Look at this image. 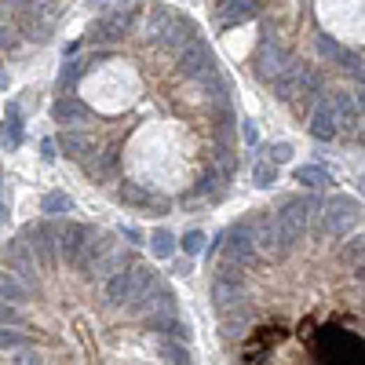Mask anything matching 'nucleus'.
I'll return each mask as SVG.
<instances>
[{"label": "nucleus", "mask_w": 365, "mask_h": 365, "mask_svg": "<svg viewBox=\"0 0 365 365\" xmlns=\"http://www.w3.org/2000/svg\"><path fill=\"white\" fill-rule=\"evenodd\" d=\"M22 241L29 248V256H33L37 267H55L59 252H55V219H33V223L22 227Z\"/></svg>", "instance_id": "obj_4"}, {"label": "nucleus", "mask_w": 365, "mask_h": 365, "mask_svg": "<svg viewBox=\"0 0 365 365\" xmlns=\"http://www.w3.org/2000/svg\"><path fill=\"white\" fill-rule=\"evenodd\" d=\"M237 165H241V157H237V150L234 147H219V142H216V147H212V168L219 172V176H223L227 183L237 176Z\"/></svg>", "instance_id": "obj_23"}, {"label": "nucleus", "mask_w": 365, "mask_h": 365, "mask_svg": "<svg viewBox=\"0 0 365 365\" xmlns=\"http://www.w3.org/2000/svg\"><path fill=\"white\" fill-rule=\"evenodd\" d=\"M252 183H256L260 190H271V186L278 183V165H271V161H256V165H252Z\"/></svg>", "instance_id": "obj_31"}, {"label": "nucleus", "mask_w": 365, "mask_h": 365, "mask_svg": "<svg viewBox=\"0 0 365 365\" xmlns=\"http://www.w3.org/2000/svg\"><path fill=\"white\" fill-rule=\"evenodd\" d=\"M84 73H88V62H84V59H70L66 66L59 70V91L66 95V91H70V88H73L77 81H81Z\"/></svg>", "instance_id": "obj_29"}, {"label": "nucleus", "mask_w": 365, "mask_h": 365, "mask_svg": "<svg viewBox=\"0 0 365 365\" xmlns=\"http://www.w3.org/2000/svg\"><path fill=\"white\" fill-rule=\"evenodd\" d=\"M154 278V267L147 263H135L128 267V271H117L114 278H106V304H114V307H124V304H135V296L147 289Z\"/></svg>", "instance_id": "obj_2"}, {"label": "nucleus", "mask_w": 365, "mask_h": 365, "mask_svg": "<svg viewBox=\"0 0 365 365\" xmlns=\"http://www.w3.org/2000/svg\"><path fill=\"white\" fill-rule=\"evenodd\" d=\"M40 212H44V219H59V216L73 212V201L62 194V190H52V194L40 198Z\"/></svg>", "instance_id": "obj_27"}, {"label": "nucleus", "mask_w": 365, "mask_h": 365, "mask_svg": "<svg viewBox=\"0 0 365 365\" xmlns=\"http://www.w3.org/2000/svg\"><path fill=\"white\" fill-rule=\"evenodd\" d=\"M147 245H150V252H154V260H172V256H176V234L165 230V227H157V230L147 237Z\"/></svg>", "instance_id": "obj_25"}, {"label": "nucleus", "mask_w": 365, "mask_h": 365, "mask_svg": "<svg viewBox=\"0 0 365 365\" xmlns=\"http://www.w3.org/2000/svg\"><path fill=\"white\" fill-rule=\"evenodd\" d=\"M135 263H139L135 248H121V245H114L110 252H103V256L95 260L91 278H114L117 271H128V267H135Z\"/></svg>", "instance_id": "obj_13"}, {"label": "nucleus", "mask_w": 365, "mask_h": 365, "mask_svg": "<svg viewBox=\"0 0 365 365\" xmlns=\"http://www.w3.org/2000/svg\"><path fill=\"white\" fill-rule=\"evenodd\" d=\"M121 237H124V241H128V245H147V237H142V230L139 227H121Z\"/></svg>", "instance_id": "obj_36"}, {"label": "nucleus", "mask_w": 365, "mask_h": 365, "mask_svg": "<svg viewBox=\"0 0 365 365\" xmlns=\"http://www.w3.org/2000/svg\"><path fill=\"white\" fill-rule=\"evenodd\" d=\"M237 124H241V135H245V142H248V147H256V142H260L256 124H252V121H237Z\"/></svg>", "instance_id": "obj_39"}, {"label": "nucleus", "mask_w": 365, "mask_h": 365, "mask_svg": "<svg viewBox=\"0 0 365 365\" xmlns=\"http://www.w3.org/2000/svg\"><path fill=\"white\" fill-rule=\"evenodd\" d=\"M311 135L318 139V142H332L340 135V128H336V114H332V103L329 99H318V106L311 110Z\"/></svg>", "instance_id": "obj_16"}, {"label": "nucleus", "mask_w": 365, "mask_h": 365, "mask_svg": "<svg viewBox=\"0 0 365 365\" xmlns=\"http://www.w3.org/2000/svg\"><path fill=\"white\" fill-rule=\"evenodd\" d=\"M132 19H135V11H132V8H117V11H110V15H103V19H95V22H91L88 40H91V44H114V40H121V37L132 29Z\"/></svg>", "instance_id": "obj_8"}, {"label": "nucleus", "mask_w": 365, "mask_h": 365, "mask_svg": "<svg viewBox=\"0 0 365 365\" xmlns=\"http://www.w3.org/2000/svg\"><path fill=\"white\" fill-rule=\"evenodd\" d=\"M55 150H59V147H55V139H44V142H40V161H44V165H52L55 157H59Z\"/></svg>", "instance_id": "obj_38"}, {"label": "nucleus", "mask_w": 365, "mask_h": 365, "mask_svg": "<svg viewBox=\"0 0 365 365\" xmlns=\"http://www.w3.org/2000/svg\"><path fill=\"white\" fill-rule=\"evenodd\" d=\"M260 154H263V161H271V165H289L296 150H292V142H267Z\"/></svg>", "instance_id": "obj_30"}, {"label": "nucleus", "mask_w": 365, "mask_h": 365, "mask_svg": "<svg viewBox=\"0 0 365 365\" xmlns=\"http://www.w3.org/2000/svg\"><path fill=\"white\" fill-rule=\"evenodd\" d=\"M190 40H198V26L186 19V15H172V22H168V29L161 33V47H168V52H179V47H186Z\"/></svg>", "instance_id": "obj_17"}, {"label": "nucleus", "mask_w": 365, "mask_h": 365, "mask_svg": "<svg viewBox=\"0 0 365 365\" xmlns=\"http://www.w3.org/2000/svg\"><path fill=\"white\" fill-rule=\"evenodd\" d=\"M0 267H4L8 274L19 278L29 292L37 289V263H33V256H29L22 237H11V241L4 245V252H0Z\"/></svg>", "instance_id": "obj_5"}, {"label": "nucleus", "mask_w": 365, "mask_h": 365, "mask_svg": "<svg viewBox=\"0 0 365 365\" xmlns=\"http://www.w3.org/2000/svg\"><path fill=\"white\" fill-rule=\"evenodd\" d=\"M0 147L4 150H19L22 147V110H19V103H8L4 124H0Z\"/></svg>", "instance_id": "obj_22"}, {"label": "nucleus", "mask_w": 365, "mask_h": 365, "mask_svg": "<svg viewBox=\"0 0 365 365\" xmlns=\"http://www.w3.org/2000/svg\"><path fill=\"white\" fill-rule=\"evenodd\" d=\"M52 117H55V124H84L88 117H91V110L77 99V95H59V99L52 103Z\"/></svg>", "instance_id": "obj_19"}, {"label": "nucleus", "mask_w": 365, "mask_h": 365, "mask_svg": "<svg viewBox=\"0 0 365 365\" xmlns=\"http://www.w3.org/2000/svg\"><path fill=\"white\" fill-rule=\"evenodd\" d=\"M209 66H216V59H212V47L204 44L201 37L176 52V70H179V77H186V81H194V77L204 73Z\"/></svg>", "instance_id": "obj_10"}, {"label": "nucleus", "mask_w": 365, "mask_h": 365, "mask_svg": "<svg viewBox=\"0 0 365 365\" xmlns=\"http://www.w3.org/2000/svg\"><path fill=\"white\" fill-rule=\"evenodd\" d=\"M84 237H88V227L84 223H73V219H55V252L62 263L77 267L81 260V248H84Z\"/></svg>", "instance_id": "obj_7"}, {"label": "nucleus", "mask_w": 365, "mask_h": 365, "mask_svg": "<svg viewBox=\"0 0 365 365\" xmlns=\"http://www.w3.org/2000/svg\"><path fill=\"white\" fill-rule=\"evenodd\" d=\"M4 88H8V73H4V70H0V91H4Z\"/></svg>", "instance_id": "obj_41"}, {"label": "nucleus", "mask_w": 365, "mask_h": 365, "mask_svg": "<svg viewBox=\"0 0 365 365\" xmlns=\"http://www.w3.org/2000/svg\"><path fill=\"white\" fill-rule=\"evenodd\" d=\"M55 147H59L62 154H66L70 161H77V165L88 161V157H91L95 150H99L91 135H81V132H73V128H62V132H59V139H55Z\"/></svg>", "instance_id": "obj_14"}, {"label": "nucleus", "mask_w": 365, "mask_h": 365, "mask_svg": "<svg viewBox=\"0 0 365 365\" xmlns=\"http://www.w3.org/2000/svg\"><path fill=\"white\" fill-rule=\"evenodd\" d=\"M19 26H15V22H0V52H15V47H19Z\"/></svg>", "instance_id": "obj_33"}, {"label": "nucleus", "mask_w": 365, "mask_h": 365, "mask_svg": "<svg viewBox=\"0 0 365 365\" xmlns=\"http://www.w3.org/2000/svg\"><path fill=\"white\" fill-rule=\"evenodd\" d=\"M26 299H29V289H26V285L15 278V274L0 271V304H15V307H19V304H26Z\"/></svg>", "instance_id": "obj_24"}, {"label": "nucleus", "mask_w": 365, "mask_h": 365, "mask_svg": "<svg viewBox=\"0 0 365 365\" xmlns=\"http://www.w3.org/2000/svg\"><path fill=\"white\" fill-rule=\"evenodd\" d=\"M168 22H172V11L161 8V4H154L150 15H147V40H161V33L168 29Z\"/></svg>", "instance_id": "obj_28"}, {"label": "nucleus", "mask_w": 365, "mask_h": 365, "mask_svg": "<svg viewBox=\"0 0 365 365\" xmlns=\"http://www.w3.org/2000/svg\"><path fill=\"white\" fill-rule=\"evenodd\" d=\"M260 15V0H219L216 8V22L219 26H237V22H248Z\"/></svg>", "instance_id": "obj_15"}, {"label": "nucleus", "mask_w": 365, "mask_h": 365, "mask_svg": "<svg viewBox=\"0 0 365 365\" xmlns=\"http://www.w3.org/2000/svg\"><path fill=\"white\" fill-rule=\"evenodd\" d=\"M223 252H227V263L241 267V271H248V267H256V245H252V216L237 219V223H230L223 230Z\"/></svg>", "instance_id": "obj_3"}, {"label": "nucleus", "mask_w": 365, "mask_h": 365, "mask_svg": "<svg viewBox=\"0 0 365 365\" xmlns=\"http://www.w3.org/2000/svg\"><path fill=\"white\" fill-rule=\"evenodd\" d=\"M0 22H4V8H0Z\"/></svg>", "instance_id": "obj_43"}, {"label": "nucleus", "mask_w": 365, "mask_h": 365, "mask_svg": "<svg viewBox=\"0 0 365 365\" xmlns=\"http://www.w3.org/2000/svg\"><path fill=\"white\" fill-rule=\"evenodd\" d=\"M358 219H362V204L355 198L332 194L314 209V234L329 237V241H340V237H347L358 227Z\"/></svg>", "instance_id": "obj_1"}, {"label": "nucleus", "mask_w": 365, "mask_h": 365, "mask_svg": "<svg viewBox=\"0 0 365 365\" xmlns=\"http://www.w3.org/2000/svg\"><path fill=\"white\" fill-rule=\"evenodd\" d=\"M88 4H99V8H103V4H106V0H88Z\"/></svg>", "instance_id": "obj_42"}, {"label": "nucleus", "mask_w": 365, "mask_h": 365, "mask_svg": "<svg viewBox=\"0 0 365 365\" xmlns=\"http://www.w3.org/2000/svg\"><path fill=\"white\" fill-rule=\"evenodd\" d=\"M194 84L209 95V103L212 106H223V103H230V84H227V77L219 73V66H209L204 73H198L194 77Z\"/></svg>", "instance_id": "obj_20"}, {"label": "nucleus", "mask_w": 365, "mask_h": 365, "mask_svg": "<svg viewBox=\"0 0 365 365\" xmlns=\"http://www.w3.org/2000/svg\"><path fill=\"white\" fill-rule=\"evenodd\" d=\"M11 365H44V362H40L33 351H19V355L11 358Z\"/></svg>", "instance_id": "obj_40"}, {"label": "nucleus", "mask_w": 365, "mask_h": 365, "mask_svg": "<svg viewBox=\"0 0 365 365\" xmlns=\"http://www.w3.org/2000/svg\"><path fill=\"white\" fill-rule=\"evenodd\" d=\"M204 241H209V237H204L201 230H186L183 234V252L186 256H198V252H204Z\"/></svg>", "instance_id": "obj_34"}, {"label": "nucleus", "mask_w": 365, "mask_h": 365, "mask_svg": "<svg viewBox=\"0 0 365 365\" xmlns=\"http://www.w3.org/2000/svg\"><path fill=\"white\" fill-rule=\"evenodd\" d=\"M147 343L154 347V355L161 358L165 365H194V351H190V343H183V340H172V336H161V332H150Z\"/></svg>", "instance_id": "obj_12"}, {"label": "nucleus", "mask_w": 365, "mask_h": 365, "mask_svg": "<svg viewBox=\"0 0 365 365\" xmlns=\"http://www.w3.org/2000/svg\"><path fill=\"white\" fill-rule=\"evenodd\" d=\"M318 55H322V59H329L332 66H343L347 73H358V77H362V55L347 52V47H343V44H336L332 37H318Z\"/></svg>", "instance_id": "obj_18"}, {"label": "nucleus", "mask_w": 365, "mask_h": 365, "mask_svg": "<svg viewBox=\"0 0 365 365\" xmlns=\"http://www.w3.org/2000/svg\"><path fill=\"white\" fill-rule=\"evenodd\" d=\"M81 168H84V176H88L91 183L106 186L110 179L117 176V154H103V150H95L88 161H81Z\"/></svg>", "instance_id": "obj_21"}, {"label": "nucleus", "mask_w": 365, "mask_h": 365, "mask_svg": "<svg viewBox=\"0 0 365 365\" xmlns=\"http://www.w3.org/2000/svg\"><path fill=\"white\" fill-rule=\"evenodd\" d=\"M329 103H332V114H336L340 135H362V99H355L351 91H340Z\"/></svg>", "instance_id": "obj_11"}, {"label": "nucleus", "mask_w": 365, "mask_h": 365, "mask_svg": "<svg viewBox=\"0 0 365 365\" xmlns=\"http://www.w3.org/2000/svg\"><path fill=\"white\" fill-rule=\"evenodd\" d=\"M19 322V307L15 304H0V325H15Z\"/></svg>", "instance_id": "obj_37"}, {"label": "nucleus", "mask_w": 365, "mask_h": 365, "mask_svg": "<svg viewBox=\"0 0 365 365\" xmlns=\"http://www.w3.org/2000/svg\"><path fill=\"white\" fill-rule=\"evenodd\" d=\"M29 336L22 329H11V325H0V351H15V347H26Z\"/></svg>", "instance_id": "obj_32"}, {"label": "nucleus", "mask_w": 365, "mask_h": 365, "mask_svg": "<svg viewBox=\"0 0 365 365\" xmlns=\"http://www.w3.org/2000/svg\"><path fill=\"white\" fill-rule=\"evenodd\" d=\"M292 179H296L299 186L318 190V186H329V183H332V172H325L322 165H299V168L292 172Z\"/></svg>", "instance_id": "obj_26"}, {"label": "nucleus", "mask_w": 365, "mask_h": 365, "mask_svg": "<svg viewBox=\"0 0 365 365\" xmlns=\"http://www.w3.org/2000/svg\"><path fill=\"white\" fill-rule=\"evenodd\" d=\"M114 198L124 204V209H142V212H154V216H168L172 212V201L161 198V194H154V190H147L142 183H128V179H124L114 190Z\"/></svg>", "instance_id": "obj_6"}, {"label": "nucleus", "mask_w": 365, "mask_h": 365, "mask_svg": "<svg viewBox=\"0 0 365 365\" xmlns=\"http://www.w3.org/2000/svg\"><path fill=\"white\" fill-rule=\"evenodd\" d=\"M289 62H292L289 52H285V47L274 40V33L267 29L263 40H260V52H256V77H260V81H271V77H278Z\"/></svg>", "instance_id": "obj_9"}, {"label": "nucleus", "mask_w": 365, "mask_h": 365, "mask_svg": "<svg viewBox=\"0 0 365 365\" xmlns=\"http://www.w3.org/2000/svg\"><path fill=\"white\" fill-rule=\"evenodd\" d=\"M343 260L355 267V271H362V237H351V241L343 245Z\"/></svg>", "instance_id": "obj_35"}]
</instances>
